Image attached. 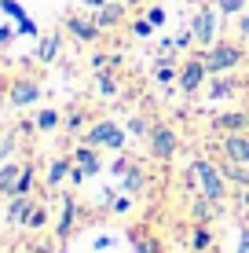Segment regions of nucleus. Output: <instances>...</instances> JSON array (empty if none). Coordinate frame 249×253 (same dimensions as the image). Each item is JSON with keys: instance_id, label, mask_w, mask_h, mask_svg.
Instances as JSON below:
<instances>
[{"instance_id": "nucleus-41", "label": "nucleus", "mask_w": 249, "mask_h": 253, "mask_svg": "<svg viewBox=\"0 0 249 253\" xmlns=\"http://www.w3.org/2000/svg\"><path fill=\"white\" fill-rule=\"evenodd\" d=\"M114 246V239H110V235H103V239H96V250H110Z\"/></svg>"}, {"instance_id": "nucleus-16", "label": "nucleus", "mask_w": 249, "mask_h": 253, "mask_svg": "<svg viewBox=\"0 0 249 253\" xmlns=\"http://www.w3.org/2000/svg\"><path fill=\"white\" fill-rule=\"evenodd\" d=\"M220 172H224V180L231 187H249V165L242 162H224L220 165Z\"/></svg>"}, {"instance_id": "nucleus-13", "label": "nucleus", "mask_w": 249, "mask_h": 253, "mask_svg": "<svg viewBox=\"0 0 249 253\" xmlns=\"http://www.w3.org/2000/svg\"><path fill=\"white\" fill-rule=\"evenodd\" d=\"M19 176H22V165H0V198H11L19 195Z\"/></svg>"}, {"instance_id": "nucleus-43", "label": "nucleus", "mask_w": 249, "mask_h": 253, "mask_svg": "<svg viewBox=\"0 0 249 253\" xmlns=\"http://www.w3.org/2000/svg\"><path fill=\"white\" fill-rule=\"evenodd\" d=\"M81 4H84V7H92V11H99V7L107 4V0H81Z\"/></svg>"}, {"instance_id": "nucleus-14", "label": "nucleus", "mask_w": 249, "mask_h": 253, "mask_svg": "<svg viewBox=\"0 0 249 253\" xmlns=\"http://www.w3.org/2000/svg\"><path fill=\"white\" fill-rule=\"evenodd\" d=\"M213 125H216L224 136L227 132H246V128H249V114H246V110H231V114H220Z\"/></svg>"}, {"instance_id": "nucleus-11", "label": "nucleus", "mask_w": 249, "mask_h": 253, "mask_svg": "<svg viewBox=\"0 0 249 253\" xmlns=\"http://www.w3.org/2000/svg\"><path fill=\"white\" fill-rule=\"evenodd\" d=\"M92 19H96L99 30H114V26L125 22V7H121V4H110V0H107V4H103L99 11L92 15Z\"/></svg>"}, {"instance_id": "nucleus-26", "label": "nucleus", "mask_w": 249, "mask_h": 253, "mask_svg": "<svg viewBox=\"0 0 249 253\" xmlns=\"http://www.w3.org/2000/svg\"><path fill=\"white\" fill-rule=\"evenodd\" d=\"M154 77H158L161 84H173L176 77H179V70H176L173 63H169V59H161V63H158V70H154Z\"/></svg>"}, {"instance_id": "nucleus-45", "label": "nucleus", "mask_w": 249, "mask_h": 253, "mask_svg": "<svg viewBox=\"0 0 249 253\" xmlns=\"http://www.w3.org/2000/svg\"><path fill=\"white\" fill-rule=\"evenodd\" d=\"M125 4H140V0H125Z\"/></svg>"}, {"instance_id": "nucleus-35", "label": "nucleus", "mask_w": 249, "mask_h": 253, "mask_svg": "<svg viewBox=\"0 0 249 253\" xmlns=\"http://www.w3.org/2000/svg\"><path fill=\"white\" fill-rule=\"evenodd\" d=\"M19 33H26V37H37V26H33V19H22V22H19Z\"/></svg>"}, {"instance_id": "nucleus-46", "label": "nucleus", "mask_w": 249, "mask_h": 253, "mask_svg": "<svg viewBox=\"0 0 249 253\" xmlns=\"http://www.w3.org/2000/svg\"><path fill=\"white\" fill-rule=\"evenodd\" d=\"M37 253H48V250H44V246H40V250H37Z\"/></svg>"}, {"instance_id": "nucleus-7", "label": "nucleus", "mask_w": 249, "mask_h": 253, "mask_svg": "<svg viewBox=\"0 0 249 253\" xmlns=\"http://www.w3.org/2000/svg\"><path fill=\"white\" fill-rule=\"evenodd\" d=\"M7 99H11V107H33L40 99V84L33 77H15L7 84Z\"/></svg>"}, {"instance_id": "nucleus-10", "label": "nucleus", "mask_w": 249, "mask_h": 253, "mask_svg": "<svg viewBox=\"0 0 249 253\" xmlns=\"http://www.w3.org/2000/svg\"><path fill=\"white\" fill-rule=\"evenodd\" d=\"M33 206H37V202H33L30 195H11V198H7V224H15V228L26 224V216H30Z\"/></svg>"}, {"instance_id": "nucleus-12", "label": "nucleus", "mask_w": 249, "mask_h": 253, "mask_svg": "<svg viewBox=\"0 0 249 253\" xmlns=\"http://www.w3.org/2000/svg\"><path fill=\"white\" fill-rule=\"evenodd\" d=\"M73 162L84 169V176H99V169H103V162H99L96 147H88V143H81V147L73 151Z\"/></svg>"}, {"instance_id": "nucleus-47", "label": "nucleus", "mask_w": 249, "mask_h": 253, "mask_svg": "<svg viewBox=\"0 0 249 253\" xmlns=\"http://www.w3.org/2000/svg\"><path fill=\"white\" fill-rule=\"evenodd\" d=\"M246 224H249V213H246Z\"/></svg>"}, {"instance_id": "nucleus-34", "label": "nucleus", "mask_w": 249, "mask_h": 253, "mask_svg": "<svg viewBox=\"0 0 249 253\" xmlns=\"http://www.w3.org/2000/svg\"><path fill=\"white\" fill-rule=\"evenodd\" d=\"M147 19H150L154 26H161V22H165V7H150V11H147Z\"/></svg>"}, {"instance_id": "nucleus-39", "label": "nucleus", "mask_w": 249, "mask_h": 253, "mask_svg": "<svg viewBox=\"0 0 249 253\" xmlns=\"http://www.w3.org/2000/svg\"><path fill=\"white\" fill-rule=\"evenodd\" d=\"M191 41H194V33H191V30H187V33H179V37H176V48H187Z\"/></svg>"}, {"instance_id": "nucleus-8", "label": "nucleus", "mask_w": 249, "mask_h": 253, "mask_svg": "<svg viewBox=\"0 0 249 253\" xmlns=\"http://www.w3.org/2000/svg\"><path fill=\"white\" fill-rule=\"evenodd\" d=\"M66 30H70L81 44H92V41H99V33H103L96 26V19H84V15H70V19H66Z\"/></svg>"}, {"instance_id": "nucleus-3", "label": "nucleus", "mask_w": 249, "mask_h": 253, "mask_svg": "<svg viewBox=\"0 0 249 253\" xmlns=\"http://www.w3.org/2000/svg\"><path fill=\"white\" fill-rule=\"evenodd\" d=\"M84 143L88 147H110V151H125V128L117 125V121L103 118L96 125L84 132Z\"/></svg>"}, {"instance_id": "nucleus-9", "label": "nucleus", "mask_w": 249, "mask_h": 253, "mask_svg": "<svg viewBox=\"0 0 249 253\" xmlns=\"http://www.w3.org/2000/svg\"><path fill=\"white\" fill-rule=\"evenodd\" d=\"M224 158L249 165V136L246 132H227L224 136Z\"/></svg>"}, {"instance_id": "nucleus-32", "label": "nucleus", "mask_w": 249, "mask_h": 253, "mask_svg": "<svg viewBox=\"0 0 249 253\" xmlns=\"http://www.w3.org/2000/svg\"><path fill=\"white\" fill-rule=\"evenodd\" d=\"M136 253H161V250H158V242H154V239L143 235V239H136Z\"/></svg>"}, {"instance_id": "nucleus-33", "label": "nucleus", "mask_w": 249, "mask_h": 253, "mask_svg": "<svg viewBox=\"0 0 249 253\" xmlns=\"http://www.w3.org/2000/svg\"><path fill=\"white\" fill-rule=\"evenodd\" d=\"M235 253H249V224L238 231V246H235Z\"/></svg>"}, {"instance_id": "nucleus-30", "label": "nucleus", "mask_w": 249, "mask_h": 253, "mask_svg": "<svg viewBox=\"0 0 249 253\" xmlns=\"http://www.w3.org/2000/svg\"><path fill=\"white\" fill-rule=\"evenodd\" d=\"M220 11H224V15H242L246 0H220Z\"/></svg>"}, {"instance_id": "nucleus-24", "label": "nucleus", "mask_w": 249, "mask_h": 253, "mask_svg": "<svg viewBox=\"0 0 249 253\" xmlns=\"http://www.w3.org/2000/svg\"><path fill=\"white\" fill-rule=\"evenodd\" d=\"M44 224H48V209H44V206H40V202H37V206H33V209H30V216H26V224H22V228H30V231H37V228H44Z\"/></svg>"}, {"instance_id": "nucleus-2", "label": "nucleus", "mask_w": 249, "mask_h": 253, "mask_svg": "<svg viewBox=\"0 0 249 253\" xmlns=\"http://www.w3.org/2000/svg\"><path fill=\"white\" fill-rule=\"evenodd\" d=\"M205 70H209V77H216V74H231V70H238L242 66V59H246V51L242 44H231V41H216L213 48H205Z\"/></svg>"}, {"instance_id": "nucleus-38", "label": "nucleus", "mask_w": 249, "mask_h": 253, "mask_svg": "<svg viewBox=\"0 0 249 253\" xmlns=\"http://www.w3.org/2000/svg\"><path fill=\"white\" fill-rule=\"evenodd\" d=\"M81 118H84V114H70V118H66V128L77 132V128H81Z\"/></svg>"}, {"instance_id": "nucleus-19", "label": "nucleus", "mask_w": 249, "mask_h": 253, "mask_svg": "<svg viewBox=\"0 0 249 253\" xmlns=\"http://www.w3.org/2000/svg\"><path fill=\"white\" fill-rule=\"evenodd\" d=\"M59 48H63V37L59 33H48V37H40V48H37V59L40 63H55Z\"/></svg>"}, {"instance_id": "nucleus-6", "label": "nucleus", "mask_w": 249, "mask_h": 253, "mask_svg": "<svg viewBox=\"0 0 249 253\" xmlns=\"http://www.w3.org/2000/svg\"><path fill=\"white\" fill-rule=\"evenodd\" d=\"M205 77H209V70H205V59L198 55V59H187V63L179 66V77H176V81H179V88H183L187 95H194V92L205 84Z\"/></svg>"}, {"instance_id": "nucleus-15", "label": "nucleus", "mask_w": 249, "mask_h": 253, "mask_svg": "<svg viewBox=\"0 0 249 253\" xmlns=\"http://www.w3.org/2000/svg\"><path fill=\"white\" fill-rule=\"evenodd\" d=\"M73 220H77V202H73V198H63V213H59V224H55V235H59V239H70Z\"/></svg>"}, {"instance_id": "nucleus-40", "label": "nucleus", "mask_w": 249, "mask_h": 253, "mask_svg": "<svg viewBox=\"0 0 249 253\" xmlns=\"http://www.w3.org/2000/svg\"><path fill=\"white\" fill-rule=\"evenodd\" d=\"M11 37H15V30H11V26H0V44H7Z\"/></svg>"}, {"instance_id": "nucleus-17", "label": "nucleus", "mask_w": 249, "mask_h": 253, "mask_svg": "<svg viewBox=\"0 0 249 253\" xmlns=\"http://www.w3.org/2000/svg\"><path fill=\"white\" fill-rule=\"evenodd\" d=\"M235 92H238V81L227 77V74H216L213 84H209V99H227V95H235Z\"/></svg>"}, {"instance_id": "nucleus-5", "label": "nucleus", "mask_w": 249, "mask_h": 253, "mask_svg": "<svg viewBox=\"0 0 249 253\" xmlns=\"http://www.w3.org/2000/svg\"><path fill=\"white\" fill-rule=\"evenodd\" d=\"M191 33H194V41H198L202 48H213L216 44V11H213V7H202L191 19Z\"/></svg>"}, {"instance_id": "nucleus-21", "label": "nucleus", "mask_w": 249, "mask_h": 253, "mask_svg": "<svg viewBox=\"0 0 249 253\" xmlns=\"http://www.w3.org/2000/svg\"><path fill=\"white\" fill-rule=\"evenodd\" d=\"M216 206H220V202H213V198L198 195V198H194V206H191V216H194V224H205L213 213H216Z\"/></svg>"}, {"instance_id": "nucleus-42", "label": "nucleus", "mask_w": 249, "mask_h": 253, "mask_svg": "<svg viewBox=\"0 0 249 253\" xmlns=\"http://www.w3.org/2000/svg\"><path fill=\"white\" fill-rule=\"evenodd\" d=\"M238 33H242V37H249V15H242V19H238Z\"/></svg>"}, {"instance_id": "nucleus-44", "label": "nucleus", "mask_w": 249, "mask_h": 253, "mask_svg": "<svg viewBox=\"0 0 249 253\" xmlns=\"http://www.w3.org/2000/svg\"><path fill=\"white\" fill-rule=\"evenodd\" d=\"M242 209L249 213V187H242Z\"/></svg>"}, {"instance_id": "nucleus-23", "label": "nucleus", "mask_w": 249, "mask_h": 253, "mask_svg": "<svg viewBox=\"0 0 249 253\" xmlns=\"http://www.w3.org/2000/svg\"><path fill=\"white\" fill-rule=\"evenodd\" d=\"M59 121H63V114H59V110H40L33 125H37L40 132H51V128H59Z\"/></svg>"}, {"instance_id": "nucleus-28", "label": "nucleus", "mask_w": 249, "mask_h": 253, "mask_svg": "<svg viewBox=\"0 0 249 253\" xmlns=\"http://www.w3.org/2000/svg\"><path fill=\"white\" fill-rule=\"evenodd\" d=\"M150 121L147 118H128V132H132V136H150Z\"/></svg>"}, {"instance_id": "nucleus-48", "label": "nucleus", "mask_w": 249, "mask_h": 253, "mask_svg": "<svg viewBox=\"0 0 249 253\" xmlns=\"http://www.w3.org/2000/svg\"><path fill=\"white\" fill-rule=\"evenodd\" d=\"M216 4H220V0H216Z\"/></svg>"}, {"instance_id": "nucleus-1", "label": "nucleus", "mask_w": 249, "mask_h": 253, "mask_svg": "<svg viewBox=\"0 0 249 253\" xmlns=\"http://www.w3.org/2000/svg\"><path fill=\"white\" fill-rule=\"evenodd\" d=\"M187 176H191V184L198 187V195L213 198V202H224V195H227V180H224V172H220V165H213V162L198 158V162H191Z\"/></svg>"}, {"instance_id": "nucleus-22", "label": "nucleus", "mask_w": 249, "mask_h": 253, "mask_svg": "<svg viewBox=\"0 0 249 253\" xmlns=\"http://www.w3.org/2000/svg\"><path fill=\"white\" fill-rule=\"evenodd\" d=\"M213 246V231H209V224H198V228H194V235H191V250H209Z\"/></svg>"}, {"instance_id": "nucleus-27", "label": "nucleus", "mask_w": 249, "mask_h": 253, "mask_svg": "<svg viewBox=\"0 0 249 253\" xmlns=\"http://www.w3.org/2000/svg\"><path fill=\"white\" fill-rule=\"evenodd\" d=\"M33 184H37V172H33V165H22V176H19V195H30Z\"/></svg>"}, {"instance_id": "nucleus-31", "label": "nucleus", "mask_w": 249, "mask_h": 253, "mask_svg": "<svg viewBox=\"0 0 249 253\" xmlns=\"http://www.w3.org/2000/svg\"><path fill=\"white\" fill-rule=\"evenodd\" d=\"M0 11H4V15H11V19H26V15H22V7L19 4H15V0H0Z\"/></svg>"}, {"instance_id": "nucleus-29", "label": "nucleus", "mask_w": 249, "mask_h": 253, "mask_svg": "<svg viewBox=\"0 0 249 253\" xmlns=\"http://www.w3.org/2000/svg\"><path fill=\"white\" fill-rule=\"evenodd\" d=\"M150 33H154V22H150V19H136V22H132V37L147 41Z\"/></svg>"}, {"instance_id": "nucleus-20", "label": "nucleus", "mask_w": 249, "mask_h": 253, "mask_svg": "<svg viewBox=\"0 0 249 253\" xmlns=\"http://www.w3.org/2000/svg\"><path fill=\"white\" fill-rule=\"evenodd\" d=\"M70 169H73L70 158H55V162L48 165V187H59L66 176H70Z\"/></svg>"}, {"instance_id": "nucleus-4", "label": "nucleus", "mask_w": 249, "mask_h": 253, "mask_svg": "<svg viewBox=\"0 0 249 253\" xmlns=\"http://www.w3.org/2000/svg\"><path fill=\"white\" fill-rule=\"evenodd\" d=\"M147 139H150V154H154L158 162H173V158H176V151H179V136H176L169 125H154Z\"/></svg>"}, {"instance_id": "nucleus-36", "label": "nucleus", "mask_w": 249, "mask_h": 253, "mask_svg": "<svg viewBox=\"0 0 249 253\" xmlns=\"http://www.w3.org/2000/svg\"><path fill=\"white\" fill-rule=\"evenodd\" d=\"M7 151H15V136H4V139H0V158H7Z\"/></svg>"}, {"instance_id": "nucleus-25", "label": "nucleus", "mask_w": 249, "mask_h": 253, "mask_svg": "<svg viewBox=\"0 0 249 253\" xmlns=\"http://www.w3.org/2000/svg\"><path fill=\"white\" fill-rule=\"evenodd\" d=\"M96 84H99V95H107V99H114V95H117V81H114V74H107V70H99Z\"/></svg>"}, {"instance_id": "nucleus-37", "label": "nucleus", "mask_w": 249, "mask_h": 253, "mask_svg": "<svg viewBox=\"0 0 249 253\" xmlns=\"http://www.w3.org/2000/svg\"><path fill=\"white\" fill-rule=\"evenodd\" d=\"M128 209H132V198H117L114 202V213H128Z\"/></svg>"}, {"instance_id": "nucleus-18", "label": "nucleus", "mask_w": 249, "mask_h": 253, "mask_svg": "<svg viewBox=\"0 0 249 253\" xmlns=\"http://www.w3.org/2000/svg\"><path fill=\"white\" fill-rule=\"evenodd\" d=\"M121 187L128 191V195H140V191L147 187V176H143V169H140V165H128V169H125Z\"/></svg>"}]
</instances>
